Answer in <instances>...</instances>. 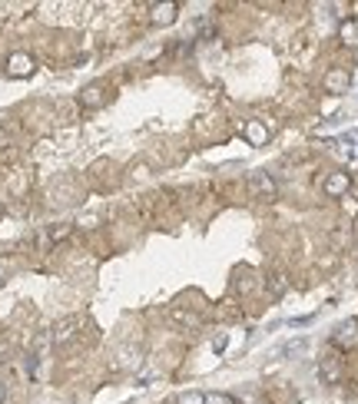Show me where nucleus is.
I'll return each instance as SVG.
<instances>
[{"label":"nucleus","instance_id":"f257e3e1","mask_svg":"<svg viewBox=\"0 0 358 404\" xmlns=\"http://www.w3.org/2000/svg\"><path fill=\"white\" fill-rule=\"evenodd\" d=\"M249 186H252V192L259 199H275L278 196V186H275V179H272L269 173H252L249 176Z\"/></svg>","mask_w":358,"mask_h":404},{"label":"nucleus","instance_id":"f03ea898","mask_svg":"<svg viewBox=\"0 0 358 404\" xmlns=\"http://www.w3.org/2000/svg\"><path fill=\"white\" fill-rule=\"evenodd\" d=\"M318 374H322L325 384H335V381H338V358L325 355V358H322V365H318Z\"/></svg>","mask_w":358,"mask_h":404},{"label":"nucleus","instance_id":"7ed1b4c3","mask_svg":"<svg viewBox=\"0 0 358 404\" xmlns=\"http://www.w3.org/2000/svg\"><path fill=\"white\" fill-rule=\"evenodd\" d=\"M345 189H348V176H345V173H335L332 179L325 183V192H328V196H342Z\"/></svg>","mask_w":358,"mask_h":404},{"label":"nucleus","instance_id":"20e7f679","mask_svg":"<svg viewBox=\"0 0 358 404\" xmlns=\"http://www.w3.org/2000/svg\"><path fill=\"white\" fill-rule=\"evenodd\" d=\"M355 332H358V318H348L345 325H338L335 338H338V341H351V338H355Z\"/></svg>","mask_w":358,"mask_h":404},{"label":"nucleus","instance_id":"39448f33","mask_svg":"<svg viewBox=\"0 0 358 404\" xmlns=\"http://www.w3.org/2000/svg\"><path fill=\"white\" fill-rule=\"evenodd\" d=\"M328 90H338V93H342V90H348V76H345V73H328Z\"/></svg>","mask_w":358,"mask_h":404},{"label":"nucleus","instance_id":"423d86ee","mask_svg":"<svg viewBox=\"0 0 358 404\" xmlns=\"http://www.w3.org/2000/svg\"><path fill=\"white\" fill-rule=\"evenodd\" d=\"M305 348H309V341H305V338H299V341H289V345H285L282 351H278V355L292 358V355H299V351H305Z\"/></svg>","mask_w":358,"mask_h":404},{"label":"nucleus","instance_id":"0eeeda50","mask_svg":"<svg viewBox=\"0 0 358 404\" xmlns=\"http://www.w3.org/2000/svg\"><path fill=\"white\" fill-rule=\"evenodd\" d=\"M173 14H176L173 4H163V7H156V24H169V20H173Z\"/></svg>","mask_w":358,"mask_h":404},{"label":"nucleus","instance_id":"6e6552de","mask_svg":"<svg viewBox=\"0 0 358 404\" xmlns=\"http://www.w3.org/2000/svg\"><path fill=\"white\" fill-rule=\"evenodd\" d=\"M100 100H103V90H100V87H90L87 93H83V103H87V106L100 103Z\"/></svg>","mask_w":358,"mask_h":404},{"label":"nucleus","instance_id":"1a4fd4ad","mask_svg":"<svg viewBox=\"0 0 358 404\" xmlns=\"http://www.w3.org/2000/svg\"><path fill=\"white\" fill-rule=\"evenodd\" d=\"M179 404H206V394H199V391H189V394H179Z\"/></svg>","mask_w":358,"mask_h":404},{"label":"nucleus","instance_id":"9d476101","mask_svg":"<svg viewBox=\"0 0 358 404\" xmlns=\"http://www.w3.org/2000/svg\"><path fill=\"white\" fill-rule=\"evenodd\" d=\"M173 321H179V325H196V318H192L189 311H173Z\"/></svg>","mask_w":358,"mask_h":404},{"label":"nucleus","instance_id":"9b49d317","mask_svg":"<svg viewBox=\"0 0 358 404\" xmlns=\"http://www.w3.org/2000/svg\"><path fill=\"white\" fill-rule=\"evenodd\" d=\"M10 66H14V70H20V73H27V70H30V60H27V56H14V60H10Z\"/></svg>","mask_w":358,"mask_h":404},{"label":"nucleus","instance_id":"f8f14e48","mask_svg":"<svg viewBox=\"0 0 358 404\" xmlns=\"http://www.w3.org/2000/svg\"><path fill=\"white\" fill-rule=\"evenodd\" d=\"M249 139L262 143V139H265V129H262V126H255V123H252V126H249Z\"/></svg>","mask_w":358,"mask_h":404},{"label":"nucleus","instance_id":"ddd939ff","mask_svg":"<svg viewBox=\"0 0 358 404\" xmlns=\"http://www.w3.org/2000/svg\"><path fill=\"white\" fill-rule=\"evenodd\" d=\"M63 235H70V225H56V229L50 232V238H53V242H60Z\"/></svg>","mask_w":358,"mask_h":404},{"label":"nucleus","instance_id":"4468645a","mask_svg":"<svg viewBox=\"0 0 358 404\" xmlns=\"http://www.w3.org/2000/svg\"><path fill=\"white\" fill-rule=\"evenodd\" d=\"M282 288H285V282H282L278 275H272V292H275V295H282Z\"/></svg>","mask_w":358,"mask_h":404},{"label":"nucleus","instance_id":"2eb2a0df","mask_svg":"<svg viewBox=\"0 0 358 404\" xmlns=\"http://www.w3.org/2000/svg\"><path fill=\"white\" fill-rule=\"evenodd\" d=\"M206 404H229L226 397H219V394H206Z\"/></svg>","mask_w":358,"mask_h":404},{"label":"nucleus","instance_id":"dca6fc26","mask_svg":"<svg viewBox=\"0 0 358 404\" xmlns=\"http://www.w3.org/2000/svg\"><path fill=\"white\" fill-rule=\"evenodd\" d=\"M4 394H7V391H4V381H0V401H4Z\"/></svg>","mask_w":358,"mask_h":404},{"label":"nucleus","instance_id":"f3484780","mask_svg":"<svg viewBox=\"0 0 358 404\" xmlns=\"http://www.w3.org/2000/svg\"><path fill=\"white\" fill-rule=\"evenodd\" d=\"M0 272H4V269H0Z\"/></svg>","mask_w":358,"mask_h":404}]
</instances>
